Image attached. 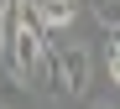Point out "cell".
I'll return each instance as SVG.
<instances>
[{"mask_svg":"<svg viewBox=\"0 0 120 109\" xmlns=\"http://www.w3.org/2000/svg\"><path fill=\"white\" fill-rule=\"evenodd\" d=\"M52 73H57V88L68 94H84L89 88V52L68 42V47H52Z\"/></svg>","mask_w":120,"mask_h":109,"instance_id":"6da1fadb","label":"cell"},{"mask_svg":"<svg viewBox=\"0 0 120 109\" xmlns=\"http://www.w3.org/2000/svg\"><path fill=\"white\" fill-rule=\"evenodd\" d=\"M26 11L42 31H68L73 26V0H26Z\"/></svg>","mask_w":120,"mask_h":109,"instance_id":"7a4b0ae2","label":"cell"},{"mask_svg":"<svg viewBox=\"0 0 120 109\" xmlns=\"http://www.w3.org/2000/svg\"><path fill=\"white\" fill-rule=\"evenodd\" d=\"M0 109H26V88L16 73H0Z\"/></svg>","mask_w":120,"mask_h":109,"instance_id":"3957f363","label":"cell"},{"mask_svg":"<svg viewBox=\"0 0 120 109\" xmlns=\"http://www.w3.org/2000/svg\"><path fill=\"white\" fill-rule=\"evenodd\" d=\"M99 62H105V83L115 88V83H120V42H115V31H110V42H105V52H99Z\"/></svg>","mask_w":120,"mask_h":109,"instance_id":"277c9868","label":"cell"},{"mask_svg":"<svg viewBox=\"0 0 120 109\" xmlns=\"http://www.w3.org/2000/svg\"><path fill=\"white\" fill-rule=\"evenodd\" d=\"M94 16H99V26H105V31H115V26H120V11H115V0H94Z\"/></svg>","mask_w":120,"mask_h":109,"instance_id":"5b68a950","label":"cell"}]
</instances>
